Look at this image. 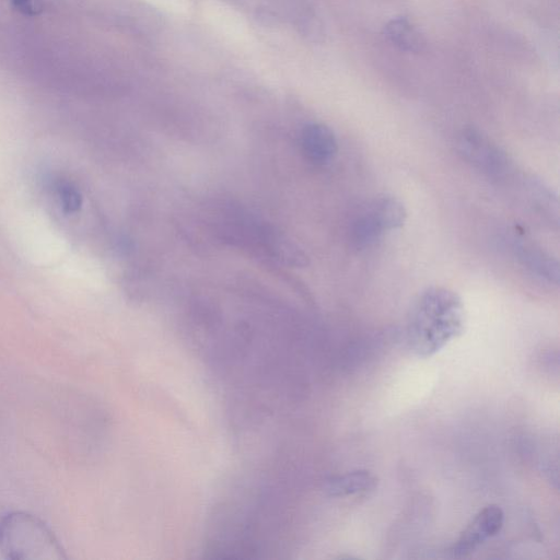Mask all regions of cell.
Segmentation results:
<instances>
[{
  "label": "cell",
  "instance_id": "1",
  "mask_svg": "<svg viewBox=\"0 0 560 560\" xmlns=\"http://www.w3.org/2000/svg\"><path fill=\"white\" fill-rule=\"evenodd\" d=\"M464 331V309L448 290H429L413 309L408 322V344L423 358L436 355Z\"/></svg>",
  "mask_w": 560,
  "mask_h": 560
},
{
  "label": "cell",
  "instance_id": "2",
  "mask_svg": "<svg viewBox=\"0 0 560 560\" xmlns=\"http://www.w3.org/2000/svg\"><path fill=\"white\" fill-rule=\"evenodd\" d=\"M0 552L10 560H65L66 551L38 517L11 512L0 521Z\"/></svg>",
  "mask_w": 560,
  "mask_h": 560
},
{
  "label": "cell",
  "instance_id": "3",
  "mask_svg": "<svg viewBox=\"0 0 560 560\" xmlns=\"http://www.w3.org/2000/svg\"><path fill=\"white\" fill-rule=\"evenodd\" d=\"M505 513L496 505H490L477 513L460 538L451 547L453 557L461 558L473 554L478 547L492 539L504 527Z\"/></svg>",
  "mask_w": 560,
  "mask_h": 560
},
{
  "label": "cell",
  "instance_id": "4",
  "mask_svg": "<svg viewBox=\"0 0 560 560\" xmlns=\"http://www.w3.org/2000/svg\"><path fill=\"white\" fill-rule=\"evenodd\" d=\"M460 147L466 158L488 172L501 173L508 166L506 156L473 128L463 132Z\"/></svg>",
  "mask_w": 560,
  "mask_h": 560
},
{
  "label": "cell",
  "instance_id": "5",
  "mask_svg": "<svg viewBox=\"0 0 560 560\" xmlns=\"http://www.w3.org/2000/svg\"><path fill=\"white\" fill-rule=\"evenodd\" d=\"M303 154L314 163L329 162L337 153V140L328 126L310 124L301 133Z\"/></svg>",
  "mask_w": 560,
  "mask_h": 560
},
{
  "label": "cell",
  "instance_id": "6",
  "mask_svg": "<svg viewBox=\"0 0 560 560\" xmlns=\"http://www.w3.org/2000/svg\"><path fill=\"white\" fill-rule=\"evenodd\" d=\"M384 34L395 46L408 53H420L426 48V41L410 20L392 19L384 27Z\"/></svg>",
  "mask_w": 560,
  "mask_h": 560
},
{
  "label": "cell",
  "instance_id": "7",
  "mask_svg": "<svg viewBox=\"0 0 560 560\" xmlns=\"http://www.w3.org/2000/svg\"><path fill=\"white\" fill-rule=\"evenodd\" d=\"M517 252L523 265L532 273L550 283L559 284V264L551 255L527 243L519 244Z\"/></svg>",
  "mask_w": 560,
  "mask_h": 560
},
{
  "label": "cell",
  "instance_id": "8",
  "mask_svg": "<svg viewBox=\"0 0 560 560\" xmlns=\"http://www.w3.org/2000/svg\"><path fill=\"white\" fill-rule=\"evenodd\" d=\"M376 486V476L368 471H356L332 478L326 488L332 496L344 497L369 492Z\"/></svg>",
  "mask_w": 560,
  "mask_h": 560
},
{
  "label": "cell",
  "instance_id": "9",
  "mask_svg": "<svg viewBox=\"0 0 560 560\" xmlns=\"http://www.w3.org/2000/svg\"><path fill=\"white\" fill-rule=\"evenodd\" d=\"M377 216L384 231L401 228L406 220L404 205L393 196L378 197L369 206Z\"/></svg>",
  "mask_w": 560,
  "mask_h": 560
},
{
  "label": "cell",
  "instance_id": "10",
  "mask_svg": "<svg viewBox=\"0 0 560 560\" xmlns=\"http://www.w3.org/2000/svg\"><path fill=\"white\" fill-rule=\"evenodd\" d=\"M380 221L369 207L354 221L352 229V240L355 247L364 249L375 243L384 233Z\"/></svg>",
  "mask_w": 560,
  "mask_h": 560
}]
</instances>
